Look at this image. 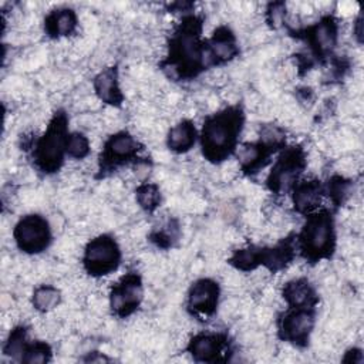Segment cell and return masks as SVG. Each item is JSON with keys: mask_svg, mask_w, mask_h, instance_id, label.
I'll list each match as a JSON object with an SVG mask.
<instances>
[{"mask_svg": "<svg viewBox=\"0 0 364 364\" xmlns=\"http://www.w3.org/2000/svg\"><path fill=\"white\" fill-rule=\"evenodd\" d=\"M200 33L202 20L196 16H186L171 37L166 64L181 77H195L206 70L205 41L200 40Z\"/></svg>", "mask_w": 364, "mask_h": 364, "instance_id": "obj_1", "label": "cell"}, {"mask_svg": "<svg viewBox=\"0 0 364 364\" xmlns=\"http://www.w3.org/2000/svg\"><path fill=\"white\" fill-rule=\"evenodd\" d=\"M243 127V111L239 105L228 107L209 115L202 127V152L210 162L228 159L237 146Z\"/></svg>", "mask_w": 364, "mask_h": 364, "instance_id": "obj_2", "label": "cell"}, {"mask_svg": "<svg viewBox=\"0 0 364 364\" xmlns=\"http://www.w3.org/2000/svg\"><path fill=\"white\" fill-rule=\"evenodd\" d=\"M336 247L334 222L326 209L307 215V220L299 235V249L301 256L310 263L328 259Z\"/></svg>", "mask_w": 364, "mask_h": 364, "instance_id": "obj_3", "label": "cell"}, {"mask_svg": "<svg viewBox=\"0 0 364 364\" xmlns=\"http://www.w3.org/2000/svg\"><path fill=\"white\" fill-rule=\"evenodd\" d=\"M68 119L63 111H57L44 135L37 141L34 146V162L40 171L53 173L60 169L63 161L67 139H68Z\"/></svg>", "mask_w": 364, "mask_h": 364, "instance_id": "obj_4", "label": "cell"}, {"mask_svg": "<svg viewBox=\"0 0 364 364\" xmlns=\"http://www.w3.org/2000/svg\"><path fill=\"white\" fill-rule=\"evenodd\" d=\"M306 168V155L301 146L287 148L274 162L269 176L267 186L274 193H287L299 182L300 173Z\"/></svg>", "mask_w": 364, "mask_h": 364, "instance_id": "obj_5", "label": "cell"}, {"mask_svg": "<svg viewBox=\"0 0 364 364\" xmlns=\"http://www.w3.org/2000/svg\"><path fill=\"white\" fill-rule=\"evenodd\" d=\"M119 262L121 250L117 242L108 235H101L92 239L84 250L82 264L91 276L109 274L118 267Z\"/></svg>", "mask_w": 364, "mask_h": 364, "instance_id": "obj_6", "label": "cell"}, {"mask_svg": "<svg viewBox=\"0 0 364 364\" xmlns=\"http://www.w3.org/2000/svg\"><path fill=\"white\" fill-rule=\"evenodd\" d=\"M14 240L17 247L26 253H40L51 242L48 222L40 215H27L21 218L14 228Z\"/></svg>", "mask_w": 364, "mask_h": 364, "instance_id": "obj_7", "label": "cell"}, {"mask_svg": "<svg viewBox=\"0 0 364 364\" xmlns=\"http://www.w3.org/2000/svg\"><path fill=\"white\" fill-rule=\"evenodd\" d=\"M314 321V307H290L279 320V336L297 347H304L309 343Z\"/></svg>", "mask_w": 364, "mask_h": 364, "instance_id": "obj_8", "label": "cell"}, {"mask_svg": "<svg viewBox=\"0 0 364 364\" xmlns=\"http://www.w3.org/2000/svg\"><path fill=\"white\" fill-rule=\"evenodd\" d=\"M142 282L141 277L129 272L127 273L114 287L109 293V304L112 309V313L118 317H127L132 314L141 300H142Z\"/></svg>", "mask_w": 364, "mask_h": 364, "instance_id": "obj_9", "label": "cell"}, {"mask_svg": "<svg viewBox=\"0 0 364 364\" xmlns=\"http://www.w3.org/2000/svg\"><path fill=\"white\" fill-rule=\"evenodd\" d=\"M139 149V142L129 132L121 131L111 135L104 144V149L100 156L101 172L112 171L125 162L136 159Z\"/></svg>", "mask_w": 364, "mask_h": 364, "instance_id": "obj_10", "label": "cell"}, {"mask_svg": "<svg viewBox=\"0 0 364 364\" xmlns=\"http://www.w3.org/2000/svg\"><path fill=\"white\" fill-rule=\"evenodd\" d=\"M337 21L333 16L321 17L316 24L301 31V36L310 46L313 54L317 58H326L331 54L337 44Z\"/></svg>", "mask_w": 364, "mask_h": 364, "instance_id": "obj_11", "label": "cell"}, {"mask_svg": "<svg viewBox=\"0 0 364 364\" xmlns=\"http://www.w3.org/2000/svg\"><path fill=\"white\" fill-rule=\"evenodd\" d=\"M228 347V338L223 334L200 333L191 338L188 351L196 361L216 363L222 361Z\"/></svg>", "mask_w": 364, "mask_h": 364, "instance_id": "obj_12", "label": "cell"}, {"mask_svg": "<svg viewBox=\"0 0 364 364\" xmlns=\"http://www.w3.org/2000/svg\"><path fill=\"white\" fill-rule=\"evenodd\" d=\"M219 300V286L212 279L196 280L188 293V307L200 316L215 313Z\"/></svg>", "mask_w": 364, "mask_h": 364, "instance_id": "obj_13", "label": "cell"}, {"mask_svg": "<svg viewBox=\"0 0 364 364\" xmlns=\"http://www.w3.org/2000/svg\"><path fill=\"white\" fill-rule=\"evenodd\" d=\"M239 48L236 46V38L228 27H219L213 31L212 37L206 41L208 63L210 65L222 64L233 57H236Z\"/></svg>", "mask_w": 364, "mask_h": 364, "instance_id": "obj_14", "label": "cell"}, {"mask_svg": "<svg viewBox=\"0 0 364 364\" xmlns=\"http://www.w3.org/2000/svg\"><path fill=\"white\" fill-rule=\"evenodd\" d=\"M279 148L259 139L256 142H246L240 146L237 158L240 168L245 173L253 175L259 172L269 162L272 154H274Z\"/></svg>", "mask_w": 364, "mask_h": 364, "instance_id": "obj_15", "label": "cell"}, {"mask_svg": "<svg viewBox=\"0 0 364 364\" xmlns=\"http://www.w3.org/2000/svg\"><path fill=\"white\" fill-rule=\"evenodd\" d=\"M293 191V205L299 213H311L317 210L321 200L324 188L316 179L301 181L294 185Z\"/></svg>", "mask_w": 364, "mask_h": 364, "instance_id": "obj_16", "label": "cell"}, {"mask_svg": "<svg viewBox=\"0 0 364 364\" xmlns=\"http://www.w3.org/2000/svg\"><path fill=\"white\" fill-rule=\"evenodd\" d=\"M94 90L100 100L111 105H119L124 95L118 85V70L117 67H108L102 70L94 78Z\"/></svg>", "mask_w": 364, "mask_h": 364, "instance_id": "obj_17", "label": "cell"}, {"mask_svg": "<svg viewBox=\"0 0 364 364\" xmlns=\"http://www.w3.org/2000/svg\"><path fill=\"white\" fill-rule=\"evenodd\" d=\"M283 297L289 307H314L318 301L314 289L304 277L287 282L283 287Z\"/></svg>", "mask_w": 364, "mask_h": 364, "instance_id": "obj_18", "label": "cell"}, {"mask_svg": "<svg viewBox=\"0 0 364 364\" xmlns=\"http://www.w3.org/2000/svg\"><path fill=\"white\" fill-rule=\"evenodd\" d=\"M75 27H77V16L73 9L63 7V9L51 10L44 18L46 33L53 38L70 36L75 31Z\"/></svg>", "mask_w": 364, "mask_h": 364, "instance_id": "obj_19", "label": "cell"}, {"mask_svg": "<svg viewBox=\"0 0 364 364\" xmlns=\"http://www.w3.org/2000/svg\"><path fill=\"white\" fill-rule=\"evenodd\" d=\"M294 250V239L291 236L280 240L273 247H262V264L270 272H279L293 260Z\"/></svg>", "mask_w": 364, "mask_h": 364, "instance_id": "obj_20", "label": "cell"}, {"mask_svg": "<svg viewBox=\"0 0 364 364\" xmlns=\"http://www.w3.org/2000/svg\"><path fill=\"white\" fill-rule=\"evenodd\" d=\"M196 139V129L192 121L182 119L168 132V146L171 151L182 154L189 151Z\"/></svg>", "mask_w": 364, "mask_h": 364, "instance_id": "obj_21", "label": "cell"}, {"mask_svg": "<svg viewBox=\"0 0 364 364\" xmlns=\"http://www.w3.org/2000/svg\"><path fill=\"white\" fill-rule=\"evenodd\" d=\"M229 263L233 267L243 272L253 270L262 264V247L249 246V247L236 250L229 259Z\"/></svg>", "mask_w": 364, "mask_h": 364, "instance_id": "obj_22", "label": "cell"}, {"mask_svg": "<svg viewBox=\"0 0 364 364\" xmlns=\"http://www.w3.org/2000/svg\"><path fill=\"white\" fill-rule=\"evenodd\" d=\"M28 341H27V331L24 327H16L11 330L4 347L3 353L9 357H11L16 361H21L26 350H27Z\"/></svg>", "mask_w": 364, "mask_h": 364, "instance_id": "obj_23", "label": "cell"}, {"mask_svg": "<svg viewBox=\"0 0 364 364\" xmlns=\"http://www.w3.org/2000/svg\"><path fill=\"white\" fill-rule=\"evenodd\" d=\"M60 290L50 284L37 287L33 293V304L38 311H50L60 303Z\"/></svg>", "mask_w": 364, "mask_h": 364, "instance_id": "obj_24", "label": "cell"}, {"mask_svg": "<svg viewBox=\"0 0 364 364\" xmlns=\"http://www.w3.org/2000/svg\"><path fill=\"white\" fill-rule=\"evenodd\" d=\"M136 202L146 212H154L161 203V192L155 183H142L136 188Z\"/></svg>", "mask_w": 364, "mask_h": 364, "instance_id": "obj_25", "label": "cell"}, {"mask_svg": "<svg viewBox=\"0 0 364 364\" xmlns=\"http://www.w3.org/2000/svg\"><path fill=\"white\" fill-rule=\"evenodd\" d=\"M179 237V226L175 220H168L164 226H161L158 230L152 232L151 240L156 243L161 247H169L172 246Z\"/></svg>", "mask_w": 364, "mask_h": 364, "instance_id": "obj_26", "label": "cell"}, {"mask_svg": "<svg viewBox=\"0 0 364 364\" xmlns=\"http://www.w3.org/2000/svg\"><path fill=\"white\" fill-rule=\"evenodd\" d=\"M51 360V348L48 344L43 343V341H34V343H28L27 350L21 358V363H30V364H36V363H47Z\"/></svg>", "mask_w": 364, "mask_h": 364, "instance_id": "obj_27", "label": "cell"}, {"mask_svg": "<svg viewBox=\"0 0 364 364\" xmlns=\"http://www.w3.org/2000/svg\"><path fill=\"white\" fill-rule=\"evenodd\" d=\"M67 155L75 159H82L90 154V142L85 135L80 132H73L68 135L67 146H65Z\"/></svg>", "mask_w": 364, "mask_h": 364, "instance_id": "obj_28", "label": "cell"}, {"mask_svg": "<svg viewBox=\"0 0 364 364\" xmlns=\"http://www.w3.org/2000/svg\"><path fill=\"white\" fill-rule=\"evenodd\" d=\"M350 183L341 176H333L327 183V192L334 205H341L348 195Z\"/></svg>", "mask_w": 364, "mask_h": 364, "instance_id": "obj_29", "label": "cell"}, {"mask_svg": "<svg viewBox=\"0 0 364 364\" xmlns=\"http://www.w3.org/2000/svg\"><path fill=\"white\" fill-rule=\"evenodd\" d=\"M286 14L284 3H270L267 7V21L273 27H279L283 23Z\"/></svg>", "mask_w": 364, "mask_h": 364, "instance_id": "obj_30", "label": "cell"}, {"mask_svg": "<svg viewBox=\"0 0 364 364\" xmlns=\"http://www.w3.org/2000/svg\"><path fill=\"white\" fill-rule=\"evenodd\" d=\"M344 361L363 363V354H361V350H358V348H353V350H350V351L346 354Z\"/></svg>", "mask_w": 364, "mask_h": 364, "instance_id": "obj_31", "label": "cell"}, {"mask_svg": "<svg viewBox=\"0 0 364 364\" xmlns=\"http://www.w3.org/2000/svg\"><path fill=\"white\" fill-rule=\"evenodd\" d=\"M363 17L358 16L357 20H355V28H354V36L357 37L358 43H361V38H363Z\"/></svg>", "mask_w": 364, "mask_h": 364, "instance_id": "obj_32", "label": "cell"}]
</instances>
